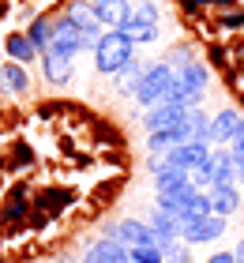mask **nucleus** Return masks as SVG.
<instances>
[{"label": "nucleus", "instance_id": "f257e3e1", "mask_svg": "<svg viewBox=\"0 0 244 263\" xmlns=\"http://www.w3.org/2000/svg\"><path fill=\"white\" fill-rule=\"evenodd\" d=\"M132 49H136V45L128 42L124 30H102V38L94 45V68L102 71V76H117V71L132 61Z\"/></svg>", "mask_w": 244, "mask_h": 263}, {"label": "nucleus", "instance_id": "f03ea898", "mask_svg": "<svg viewBox=\"0 0 244 263\" xmlns=\"http://www.w3.org/2000/svg\"><path fill=\"white\" fill-rule=\"evenodd\" d=\"M177 71L169 68L165 61L158 64H146L143 76H139V87H136V102L143 105V109H154V105H162V98L169 94V87H173Z\"/></svg>", "mask_w": 244, "mask_h": 263}, {"label": "nucleus", "instance_id": "7ed1b4c3", "mask_svg": "<svg viewBox=\"0 0 244 263\" xmlns=\"http://www.w3.org/2000/svg\"><path fill=\"white\" fill-rule=\"evenodd\" d=\"M226 233V218L222 214H199V218H177V237L184 245H207L218 241Z\"/></svg>", "mask_w": 244, "mask_h": 263}, {"label": "nucleus", "instance_id": "20e7f679", "mask_svg": "<svg viewBox=\"0 0 244 263\" xmlns=\"http://www.w3.org/2000/svg\"><path fill=\"white\" fill-rule=\"evenodd\" d=\"M68 23H76L79 34H83V49H90V45H98V38H102V23H98L90 0H71L68 11H64Z\"/></svg>", "mask_w": 244, "mask_h": 263}, {"label": "nucleus", "instance_id": "39448f33", "mask_svg": "<svg viewBox=\"0 0 244 263\" xmlns=\"http://www.w3.org/2000/svg\"><path fill=\"white\" fill-rule=\"evenodd\" d=\"M207 158H211V143H199V139L180 143V147H173L169 154H162L165 165H180V170H195V165H203Z\"/></svg>", "mask_w": 244, "mask_h": 263}, {"label": "nucleus", "instance_id": "423d86ee", "mask_svg": "<svg viewBox=\"0 0 244 263\" xmlns=\"http://www.w3.org/2000/svg\"><path fill=\"white\" fill-rule=\"evenodd\" d=\"M45 49H57L60 57H76V53L83 49V34H79V27H76V23H68L64 15L53 19V42H49Z\"/></svg>", "mask_w": 244, "mask_h": 263}, {"label": "nucleus", "instance_id": "0eeeda50", "mask_svg": "<svg viewBox=\"0 0 244 263\" xmlns=\"http://www.w3.org/2000/svg\"><path fill=\"white\" fill-rule=\"evenodd\" d=\"M90 8H94L98 23L109 30H120L132 19V0H90Z\"/></svg>", "mask_w": 244, "mask_h": 263}, {"label": "nucleus", "instance_id": "6e6552de", "mask_svg": "<svg viewBox=\"0 0 244 263\" xmlns=\"http://www.w3.org/2000/svg\"><path fill=\"white\" fill-rule=\"evenodd\" d=\"M105 237L120 241L124 248H136V245H154V233H151V226H146V222H136V218H128V222H117V226H113V230H109Z\"/></svg>", "mask_w": 244, "mask_h": 263}, {"label": "nucleus", "instance_id": "1a4fd4ad", "mask_svg": "<svg viewBox=\"0 0 244 263\" xmlns=\"http://www.w3.org/2000/svg\"><path fill=\"white\" fill-rule=\"evenodd\" d=\"M237 121H240L237 109H222L207 124V143H211V147H229V143H233V132H237Z\"/></svg>", "mask_w": 244, "mask_h": 263}, {"label": "nucleus", "instance_id": "9d476101", "mask_svg": "<svg viewBox=\"0 0 244 263\" xmlns=\"http://www.w3.org/2000/svg\"><path fill=\"white\" fill-rule=\"evenodd\" d=\"M207 165H211L214 184H237V158H233V151H229V147H211Z\"/></svg>", "mask_w": 244, "mask_h": 263}, {"label": "nucleus", "instance_id": "9b49d317", "mask_svg": "<svg viewBox=\"0 0 244 263\" xmlns=\"http://www.w3.org/2000/svg\"><path fill=\"white\" fill-rule=\"evenodd\" d=\"M184 113L188 109H177V105H154V109H146V117H143V128L146 132H165V128H177L180 121H184Z\"/></svg>", "mask_w": 244, "mask_h": 263}, {"label": "nucleus", "instance_id": "f8f14e48", "mask_svg": "<svg viewBox=\"0 0 244 263\" xmlns=\"http://www.w3.org/2000/svg\"><path fill=\"white\" fill-rule=\"evenodd\" d=\"M177 83H180V87H184V90L192 94L195 102H203V94H207V83H211V71H207L199 61H192L188 68H180V71H177Z\"/></svg>", "mask_w": 244, "mask_h": 263}, {"label": "nucleus", "instance_id": "ddd939ff", "mask_svg": "<svg viewBox=\"0 0 244 263\" xmlns=\"http://www.w3.org/2000/svg\"><path fill=\"white\" fill-rule=\"evenodd\" d=\"M192 199H195V188L192 184H177V188H162L154 203L162 211H169V214H184L192 207Z\"/></svg>", "mask_w": 244, "mask_h": 263}, {"label": "nucleus", "instance_id": "4468645a", "mask_svg": "<svg viewBox=\"0 0 244 263\" xmlns=\"http://www.w3.org/2000/svg\"><path fill=\"white\" fill-rule=\"evenodd\" d=\"M207 196H211V214H222V218H229L240 207V188L237 184H214Z\"/></svg>", "mask_w": 244, "mask_h": 263}, {"label": "nucleus", "instance_id": "2eb2a0df", "mask_svg": "<svg viewBox=\"0 0 244 263\" xmlns=\"http://www.w3.org/2000/svg\"><path fill=\"white\" fill-rule=\"evenodd\" d=\"M42 68H45V79L49 83H68L71 79V57H60L57 49H42Z\"/></svg>", "mask_w": 244, "mask_h": 263}, {"label": "nucleus", "instance_id": "dca6fc26", "mask_svg": "<svg viewBox=\"0 0 244 263\" xmlns=\"http://www.w3.org/2000/svg\"><path fill=\"white\" fill-rule=\"evenodd\" d=\"M87 256H94L98 263H132V259H128V248L120 245V241H113V237H102V241H94Z\"/></svg>", "mask_w": 244, "mask_h": 263}, {"label": "nucleus", "instance_id": "f3484780", "mask_svg": "<svg viewBox=\"0 0 244 263\" xmlns=\"http://www.w3.org/2000/svg\"><path fill=\"white\" fill-rule=\"evenodd\" d=\"M0 83H4V87L11 90V94H27L30 90V76H27V68L23 64H0Z\"/></svg>", "mask_w": 244, "mask_h": 263}, {"label": "nucleus", "instance_id": "a211bd4d", "mask_svg": "<svg viewBox=\"0 0 244 263\" xmlns=\"http://www.w3.org/2000/svg\"><path fill=\"white\" fill-rule=\"evenodd\" d=\"M120 30L128 34L132 45H143V42H154V38H158V23H146V19H136V15H132Z\"/></svg>", "mask_w": 244, "mask_h": 263}, {"label": "nucleus", "instance_id": "6ab92c4d", "mask_svg": "<svg viewBox=\"0 0 244 263\" xmlns=\"http://www.w3.org/2000/svg\"><path fill=\"white\" fill-rule=\"evenodd\" d=\"M4 49H8V57H11L15 64H30L34 57H38V49L27 42V34H11V38L4 42Z\"/></svg>", "mask_w": 244, "mask_h": 263}, {"label": "nucleus", "instance_id": "aec40b11", "mask_svg": "<svg viewBox=\"0 0 244 263\" xmlns=\"http://www.w3.org/2000/svg\"><path fill=\"white\" fill-rule=\"evenodd\" d=\"M27 42L34 45V49H45V45L49 42H53V19H49V15H38V19H34L30 23V30H27Z\"/></svg>", "mask_w": 244, "mask_h": 263}, {"label": "nucleus", "instance_id": "412c9836", "mask_svg": "<svg viewBox=\"0 0 244 263\" xmlns=\"http://www.w3.org/2000/svg\"><path fill=\"white\" fill-rule=\"evenodd\" d=\"M207 113L199 109V105H195V109H188L184 113V132H188V139H199V143H207Z\"/></svg>", "mask_w": 244, "mask_h": 263}, {"label": "nucleus", "instance_id": "4be33fe9", "mask_svg": "<svg viewBox=\"0 0 244 263\" xmlns=\"http://www.w3.org/2000/svg\"><path fill=\"white\" fill-rule=\"evenodd\" d=\"M143 68H146V64L132 57V61H128L124 68L117 71V76H120V90H132V94H136V87H139V76H143Z\"/></svg>", "mask_w": 244, "mask_h": 263}, {"label": "nucleus", "instance_id": "5701e85b", "mask_svg": "<svg viewBox=\"0 0 244 263\" xmlns=\"http://www.w3.org/2000/svg\"><path fill=\"white\" fill-rule=\"evenodd\" d=\"M188 184L195 188V192H211L214 188V177H211V165H195V170H188Z\"/></svg>", "mask_w": 244, "mask_h": 263}, {"label": "nucleus", "instance_id": "b1692460", "mask_svg": "<svg viewBox=\"0 0 244 263\" xmlns=\"http://www.w3.org/2000/svg\"><path fill=\"white\" fill-rule=\"evenodd\" d=\"M195 61V53H192V45H173V49L165 53V64L173 68V71H180V68H188Z\"/></svg>", "mask_w": 244, "mask_h": 263}, {"label": "nucleus", "instance_id": "393cba45", "mask_svg": "<svg viewBox=\"0 0 244 263\" xmlns=\"http://www.w3.org/2000/svg\"><path fill=\"white\" fill-rule=\"evenodd\" d=\"M128 259L132 263H162V248L158 245H136V248H128Z\"/></svg>", "mask_w": 244, "mask_h": 263}, {"label": "nucleus", "instance_id": "a878e982", "mask_svg": "<svg viewBox=\"0 0 244 263\" xmlns=\"http://www.w3.org/2000/svg\"><path fill=\"white\" fill-rule=\"evenodd\" d=\"M162 263H192L188 245H184V241H173L169 248H162Z\"/></svg>", "mask_w": 244, "mask_h": 263}, {"label": "nucleus", "instance_id": "bb28decb", "mask_svg": "<svg viewBox=\"0 0 244 263\" xmlns=\"http://www.w3.org/2000/svg\"><path fill=\"white\" fill-rule=\"evenodd\" d=\"M132 15H136V19H146V23H158V4H154V0H143V4L132 8Z\"/></svg>", "mask_w": 244, "mask_h": 263}, {"label": "nucleus", "instance_id": "cd10ccee", "mask_svg": "<svg viewBox=\"0 0 244 263\" xmlns=\"http://www.w3.org/2000/svg\"><path fill=\"white\" fill-rule=\"evenodd\" d=\"M229 151H233V158H237V154H244V113H240V121H237V132H233Z\"/></svg>", "mask_w": 244, "mask_h": 263}, {"label": "nucleus", "instance_id": "c85d7f7f", "mask_svg": "<svg viewBox=\"0 0 244 263\" xmlns=\"http://www.w3.org/2000/svg\"><path fill=\"white\" fill-rule=\"evenodd\" d=\"M19 214H23V203H11V207L4 211V218H19Z\"/></svg>", "mask_w": 244, "mask_h": 263}, {"label": "nucleus", "instance_id": "c756f323", "mask_svg": "<svg viewBox=\"0 0 244 263\" xmlns=\"http://www.w3.org/2000/svg\"><path fill=\"white\" fill-rule=\"evenodd\" d=\"M211 263H233V252H218V256H211Z\"/></svg>", "mask_w": 244, "mask_h": 263}, {"label": "nucleus", "instance_id": "7c9ffc66", "mask_svg": "<svg viewBox=\"0 0 244 263\" xmlns=\"http://www.w3.org/2000/svg\"><path fill=\"white\" fill-rule=\"evenodd\" d=\"M233 263H244V241H237V248H233Z\"/></svg>", "mask_w": 244, "mask_h": 263}, {"label": "nucleus", "instance_id": "2f4dec72", "mask_svg": "<svg viewBox=\"0 0 244 263\" xmlns=\"http://www.w3.org/2000/svg\"><path fill=\"white\" fill-rule=\"evenodd\" d=\"M237 181L244 184V154H237Z\"/></svg>", "mask_w": 244, "mask_h": 263}, {"label": "nucleus", "instance_id": "473e14b6", "mask_svg": "<svg viewBox=\"0 0 244 263\" xmlns=\"http://www.w3.org/2000/svg\"><path fill=\"white\" fill-rule=\"evenodd\" d=\"M0 263H4V259H0Z\"/></svg>", "mask_w": 244, "mask_h": 263}]
</instances>
